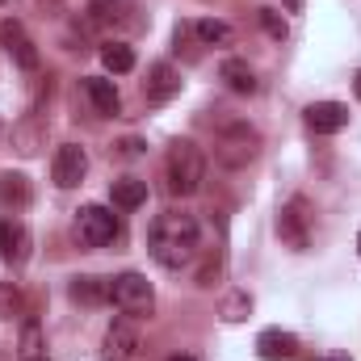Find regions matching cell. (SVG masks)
Wrapping results in <instances>:
<instances>
[{"label": "cell", "instance_id": "4", "mask_svg": "<svg viewBox=\"0 0 361 361\" xmlns=\"http://www.w3.org/2000/svg\"><path fill=\"white\" fill-rule=\"evenodd\" d=\"M109 294H114L118 311L130 315V319H143V315L156 311V290H152V281L143 273H118V277H109Z\"/></svg>", "mask_w": 361, "mask_h": 361}, {"label": "cell", "instance_id": "15", "mask_svg": "<svg viewBox=\"0 0 361 361\" xmlns=\"http://www.w3.org/2000/svg\"><path fill=\"white\" fill-rule=\"evenodd\" d=\"M8 139H13V152H17V156H38V152L47 147V122L30 114V118H21V122L13 126Z\"/></svg>", "mask_w": 361, "mask_h": 361}, {"label": "cell", "instance_id": "35", "mask_svg": "<svg viewBox=\"0 0 361 361\" xmlns=\"http://www.w3.org/2000/svg\"><path fill=\"white\" fill-rule=\"evenodd\" d=\"M0 4H4V0H0Z\"/></svg>", "mask_w": 361, "mask_h": 361}, {"label": "cell", "instance_id": "8", "mask_svg": "<svg viewBox=\"0 0 361 361\" xmlns=\"http://www.w3.org/2000/svg\"><path fill=\"white\" fill-rule=\"evenodd\" d=\"M139 353V328L130 324V315L114 319L105 328V341H101V357L105 361H130Z\"/></svg>", "mask_w": 361, "mask_h": 361}, {"label": "cell", "instance_id": "5", "mask_svg": "<svg viewBox=\"0 0 361 361\" xmlns=\"http://www.w3.org/2000/svg\"><path fill=\"white\" fill-rule=\"evenodd\" d=\"M311 227H315V210H311L307 197H290V202L277 210V235H281L286 248L307 252V244H311Z\"/></svg>", "mask_w": 361, "mask_h": 361}, {"label": "cell", "instance_id": "24", "mask_svg": "<svg viewBox=\"0 0 361 361\" xmlns=\"http://www.w3.org/2000/svg\"><path fill=\"white\" fill-rule=\"evenodd\" d=\"M223 269H227V248L219 244L214 252H206V261L197 269V290H210L214 281H223Z\"/></svg>", "mask_w": 361, "mask_h": 361}, {"label": "cell", "instance_id": "26", "mask_svg": "<svg viewBox=\"0 0 361 361\" xmlns=\"http://www.w3.org/2000/svg\"><path fill=\"white\" fill-rule=\"evenodd\" d=\"M21 290L13 286V281H0V319H13V315H21Z\"/></svg>", "mask_w": 361, "mask_h": 361}, {"label": "cell", "instance_id": "33", "mask_svg": "<svg viewBox=\"0 0 361 361\" xmlns=\"http://www.w3.org/2000/svg\"><path fill=\"white\" fill-rule=\"evenodd\" d=\"M328 361H349V357H328Z\"/></svg>", "mask_w": 361, "mask_h": 361}, {"label": "cell", "instance_id": "13", "mask_svg": "<svg viewBox=\"0 0 361 361\" xmlns=\"http://www.w3.org/2000/svg\"><path fill=\"white\" fill-rule=\"evenodd\" d=\"M307 126L315 135H336V130L349 126V105H341V101H315V105H307Z\"/></svg>", "mask_w": 361, "mask_h": 361}, {"label": "cell", "instance_id": "29", "mask_svg": "<svg viewBox=\"0 0 361 361\" xmlns=\"http://www.w3.org/2000/svg\"><path fill=\"white\" fill-rule=\"evenodd\" d=\"M286 8H290V13H298V8H302V0H286Z\"/></svg>", "mask_w": 361, "mask_h": 361}, {"label": "cell", "instance_id": "9", "mask_svg": "<svg viewBox=\"0 0 361 361\" xmlns=\"http://www.w3.org/2000/svg\"><path fill=\"white\" fill-rule=\"evenodd\" d=\"M89 173V156H85V147L80 143H63L59 152H55V160H51V177L59 189H76L80 180Z\"/></svg>", "mask_w": 361, "mask_h": 361}, {"label": "cell", "instance_id": "32", "mask_svg": "<svg viewBox=\"0 0 361 361\" xmlns=\"http://www.w3.org/2000/svg\"><path fill=\"white\" fill-rule=\"evenodd\" d=\"M169 361H193V357H189V353H173Z\"/></svg>", "mask_w": 361, "mask_h": 361}, {"label": "cell", "instance_id": "11", "mask_svg": "<svg viewBox=\"0 0 361 361\" xmlns=\"http://www.w3.org/2000/svg\"><path fill=\"white\" fill-rule=\"evenodd\" d=\"M180 92V72L173 63H152L147 68V80H143V101L147 105H164Z\"/></svg>", "mask_w": 361, "mask_h": 361}, {"label": "cell", "instance_id": "21", "mask_svg": "<svg viewBox=\"0 0 361 361\" xmlns=\"http://www.w3.org/2000/svg\"><path fill=\"white\" fill-rule=\"evenodd\" d=\"M193 34H197L202 47H231V42H235V30H231L227 21H219V17H202V21L193 25Z\"/></svg>", "mask_w": 361, "mask_h": 361}, {"label": "cell", "instance_id": "31", "mask_svg": "<svg viewBox=\"0 0 361 361\" xmlns=\"http://www.w3.org/2000/svg\"><path fill=\"white\" fill-rule=\"evenodd\" d=\"M38 4H47V8H59V4H63V0H38Z\"/></svg>", "mask_w": 361, "mask_h": 361}, {"label": "cell", "instance_id": "22", "mask_svg": "<svg viewBox=\"0 0 361 361\" xmlns=\"http://www.w3.org/2000/svg\"><path fill=\"white\" fill-rule=\"evenodd\" d=\"M17 361H47V345H42V328H38V319H25V324H21Z\"/></svg>", "mask_w": 361, "mask_h": 361}, {"label": "cell", "instance_id": "14", "mask_svg": "<svg viewBox=\"0 0 361 361\" xmlns=\"http://www.w3.org/2000/svg\"><path fill=\"white\" fill-rule=\"evenodd\" d=\"M257 357L261 361L298 357V336H294V332H281V328H265V332L257 336Z\"/></svg>", "mask_w": 361, "mask_h": 361}, {"label": "cell", "instance_id": "28", "mask_svg": "<svg viewBox=\"0 0 361 361\" xmlns=\"http://www.w3.org/2000/svg\"><path fill=\"white\" fill-rule=\"evenodd\" d=\"M143 147H147L143 139H118V143H114V156H118V160H139Z\"/></svg>", "mask_w": 361, "mask_h": 361}, {"label": "cell", "instance_id": "2", "mask_svg": "<svg viewBox=\"0 0 361 361\" xmlns=\"http://www.w3.org/2000/svg\"><path fill=\"white\" fill-rule=\"evenodd\" d=\"M164 177H169V189L177 197H189V193L202 189V180H206V156L197 152V143H189V139H173L169 143Z\"/></svg>", "mask_w": 361, "mask_h": 361}, {"label": "cell", "instance_id": "16", "mask_svg": "<svg viewBox=\"0 0 361 361\" xmlns=\"http://www.w3.org/2000/svg\"><path fill=\"white\" fill-rule=\"evenodd\" d=\"M68 298H72V302H80V307H101V302H114V294H109V277H72Z\"/></svg>", "mask_w": 361, "mask_h": 361}, {"label": "cell", "instance_id": "27", "mask_svg": "<svg viewBox=\"0 0 361 361\" xmlns=\"http://www.w3.org/2000/svg\"><path fill=\"white\" fill-rule=\"evenodd\" d=\"M261 25H265V34H269L273 42H286L290 38V25H286V17L277 8H261Z\"/></svg>", "mask_w": 361, "mask_h": 361}, {"label": "cell", "instance_id": "30", "mask_svg": "<svg viewBox=\"0 0 361 361\" xmlns=\"http://www.w3.org/2000/svg\"><path fill=\"white\" fill-rule=\"evenodd\" d=\"M353 92H357V101H361V72L353 76Z\"/></svg>", "mask_w": 361, "mask_h": 361}, {"label": "cell", "instance_id": "23", "mask_svg": "<svg viewBox=\"0 0 361 361\" xmlns=\"http://www.w3.org/2000/svg\"><path fill=\"white\" fill-rule=\"evenodd\" d=\"M101 63H105V72H114V76H122V72H130L135 68V51L126 47V42H105L101 47Z\"/></svg>", "mask_w": 361, "mask_h": 361}, {"label": "cell", "instance_id": "12", "mask_svg": "<svg viewBox=\"0 0 361 361\" xmlns=\"http://www.w3.org/2000/svg\"><path fill=\"white\" fill-rule=\"evenodd\" d=\"M0 261L4 265H25L30 261V231L17 219H0Z\"/></svg>", "mask_w": 361, "mask_h": 361}, {"label": "cell", "instance_id": "18", "mask_svg": "<svg viewBox=\"0 0 361 361\" xmlns=\"http://www.w3.org/2000/svg\"><path fill=\"white\" fill-rule=\"evenodd\" d=\"M109 202L118 206V210H139L143 202H147V180L139 177H118L109 185Z\"/></svg>", "mask_w": 361, "mask_h": 361}, {"label": "cell", "instance_id": "1", "mask_svg": "<svg viewBox=\"0 0 361 361\" xmlns=\"http://www.w3.org/2000/svg\"><path fill=\"white\" fill-rule=\"evenodd\" d=\"M197 244H202L197 219L185 214V210H164V214H156V223H152V231H147V252H152V261L169 273L185 269V265L197 257Z\"/></svg>", "mask_w": 361, "mask_h": 361}, {"label": "cell", "instance_id": "3", "mask_svg": "<svg viewBox=\"0 0 361 361\" xmlns=\"http://www.w3.org/2000/svg\"><path fill=\"white\" fill-rule=\"evenodd\" d=\"M261 156V130L248 122H227L214 135V160L223 169H248Z\"/></svg>", "mask_w": 361, "mask_h": 361}, {"label": "cell", "instance_id": "17", "mask_svg": "<svg viewBox=\"0 0 361 361\" xmlns=\"http://www.w3.org/2000/svg\"><path fill=\"white\" fill-rule=\"evenodd\" d=\"M85 92H89L92 109H97L101 118L122 114V97H118V89H114V80H105V76H89V80H85Z\"/></svg>", "mask_w": 361, "mask_h": 361}, {"label": "cell", "instance_id": "10", "mask_svg": "<svg viewBox=\"0 0 361 361\" xmlns=\"http://www.w3.org/2000/svg\"><path fill=\"white\" fill-rule=\"evenodd\" d=\"M0 47L13 55V63H17V68L38 72V47L30 42V34H25V25H21V21H0Z\"/></svg>", "mask_w": 361, "mask_h": 361}, {"label": "cell", "instance_id": "25", "mask_svg": "<svg viewBox=\"0 0 361 361\" xmlns=\"http://www.w3.org/2000/svg\"><path fill=\"white\" fill-rule=\"evenodd\" d=\"M248 311H252V298H248L244 290H235V294L223 302V319H227V324H240V319H248Z\"/></svg>", "mask_w": 361, "mask_h": 361}, {"label": "cell", "instance_id": "34", "mask_svg": "<svg viewBox=\"0 0 361 361\" xmlns=\"http://www.w3.org/2000/svg\"><path fill=\"white\" fill-rule=\"evenodd\" d=\"M357 252H361V231H357Z\"/></svg>", "mask_w": 361, "mask_h": 361}, {"label": "cell", "instance_id": "6", "mask_svg": "<svg viewBox=\"0 0 361 361\" xmlns=\"http://www.w3.org/2000/svg\"><path fill=\"white\" fill-rule=\"evenodd\" d=\"M135 13H139L135 0H89L85 25H92V30H139L143 17H135Z\"/></svg>", "mask_w": 361, "mask_h": 361}, {"label": "cell", "instance_id": "20", "mask_svg": "<svg viewBox=\"0 0 361 361\" xmlns=\"http://www.w3.org/2000/svg\"><path fill=\"white\" fill-rule=\"evenodd\" d=\"M30 197H34V189L21 173H0V206L21 210V206H30Z\"/></svg>", "mask_w": 361, "mask_h": 361}, {"label": "cell", "instance_id": "19", "mask_svg": "<svg viewBox=\"0 0 361 361\" xmlns=\"http://www.w3.org/2000/svg\"><path fill=\"white\" fill-rule=\"evenodd\" d=\"M219 76L227 80V89L240 92V97H252V92L261 89V80H257V72L244 63V59H223V68H219Z\"/></svg>", "mask_w": 361, "mask_h": 361}, {"label": "cell", "instance_id": "7", "mask_svg": "<svg viewBox=\"0 0 361 361\" xmlns=\"http://www.w3.org/2000/svg\"><path fill=\"white\" fill-rule=\"evenodd\" d=\"M76 235L89 248H105L118 240V214L109 206H80L76 210Z\"/></svg>", "mask_w": 361, "mask_h": 361}]
</instances>
